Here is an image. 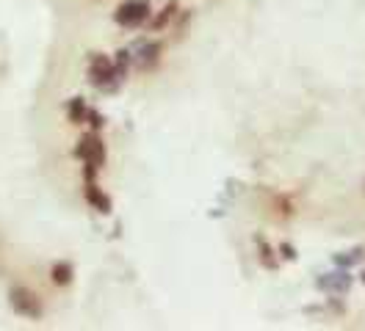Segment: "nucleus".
I'll return each mask as SVG.
<instances>
[{
	"instance_id": "2",
	"label": "nucleus",
	"mask_w": 365,
	"mask_h": 331,
	"mask_svg": "<svg viewBox=\"0 0 365 331\" xmlns=\"http://www.w3.org/2000/svg\"><path fill=\"white\" fill-rule=\"evenodd\" d=\"M9 304H11V309L17 312V315H23V317H28V320H39L42 315H45V304H42V298L31 290V287H11L9 290Z\"/></svg>"
},
{
	"instance_id": "9",
	"label": "nucleus",
	"mask_w": 365,
	"mask_h": 331,
	"mask_svg": "<svg viewBox=\"0 0 365 331\" xmlns=\"http://www.w3.org/2000/svg\"><path fill=\"white\" fill-rule=\"evenodd\" d=\"M67 116L72 125H86V116H89V105L81 100V97H75V100H69L67 103Z\"/></svg>"
},
{
	"instance_id": "7",
	"label": "nucleus",
	"mask_w": 365,
	"mask_h": 331,
	"mask_svg": "<svg viewBox=\"0 0 365 331\" xmlns=\"http://www.w3.org/2000/svg\"><path fill=\"white\" fill-rule=\"evenodd\" d=\"M83 196H86V201H89L97 213H103V216H108V213H111V196H108V194H103V191L94 185V179H86Z\"/></svg>"
},
{
	"instance_id": "6",
	"label": "nucleus",
	"mask_w": 365,
	"mask_h": 331,
	"mask_svg": "<svg viewBox=\"0 0 365 331\" xmlns=\"http://www.w3.org/2000/svg\"><path fill=\"white\" fill-rule=\"evenodd\" d=\"M316 285H319V290L329 293V295H343L351 287V276L346 270H341V273H324Z\"/></svg>"
},
{
	"instance_id": "3",
	"label": "nucleus",
	"mask_w": 365,
	"mask_h": 331,
	"mask_svg": "<svg viewBox=\"0 0 365 331\" xmlns=\"http://www.w3.org/2000/svg\"><path fill=\"white\" fill-rule=\"evenodd\" d=\"M75 157L83 163V166H91V169H103V163H106V144H103V138L97 135V132H86V135H81V141H78V147H75Z\"/></svg>"
},
{
	"instance_id": "12",
	"label": "nucleus",
	"mask_w": 365,
	"mask_h": 331,
	"mask_svg": "<svg viewBox=\"0 0 365 331\" xmlns=\"http://www.w3.org/2000/svg\"><path fill=\"white\" fill-rule=\"evenodd\" d=\"M360 248H354V251H349V254H335V263L343 265V268H349V265H354V263H360Z\"/></svg>"
},
{
	"instance_id": "10",
	"label": "nucleus",
	"mask_w": 365,
	"mask_h": 331,
	"mask_svg": "<svg viewBox=\"0 0 365 331\" xmlns=\"http://www.w3.org/2000/svg\"><path fill=\"white\" fill-rule=\"evenodd\" d=\"M175 14H178V0H169V3H166V9L160 11L155 20L150 22V25H153V31H163V28L172 22V17H175Z\"/></svg>"
},
{
	"instance_id": "8",
	"label": "nucleus",
	"mask_w": 365,
	"mask_h": 331,
	"mask_svg": "<svg viewBox=\"0 0 365 331\" xmlns=\"http://www.w3.org/2000/svg\"><path fill=\"white\" fill-rule=\"evenodd\" d=\"M72 276H75V270H72V265L67 260H58V263H53V268H50V279H53L56 287L72 285Z\"/></svg>"
},
{
	"instance_id": "13",
	"label": "nucleus",
	"mask_w": 365,
	"mask_h": 331,
	"mask_svg": "<svg viewBox=\"0 0 365 331\" xmlns=\"http://www.w3.org/2000/svg\"><path fill=\"white\" fill-rule=\"evenodd\" d=\"M86 122H89L94 130H100V127H103V116H100L97 110H91V108H89V116H86Z\"/></svg>"
},
{
	"instance_id": "1",
	"label": "nucleus",
	"mask_w": 365,
	"mask_h": 331,
	"mask_svg": "<svg viewBox=\"0 0 365 331\" xmlns=\"http://www.w3.org/2000/svg\"><path fill=\"white\" fill-rule=\"evenodd\" d=\"M89 80L94 88L100 91H116L122 86L125 75L116 69L114 58L111 56H103V53H91L89 58Z\"/></svg>"
},
{
	"instance_id": "15",
	"label": "nucleus",
	"mask_w": 365,
	"mask_h": 331,
	"mask_svg": "<svg viewBox=\"0 0 365 331\" xmlns=\"http://www.w3.org/2000/svg\"><path fill=\"white\" fill-rule=\"evenodd\" d=\"M363 282H365V273H363Z\"/></svg>"
},
{
	"instance_id": "4",
	"label": "nucleus",
	"mask_w": 365,
	"mask_h": 331,
	"mask_svg": "<svg viewBox=\"0 0 365 331\" xmlns=\"http://www.w3.org/2000/svg\"><path fill=\"white\" fill-rule=\"evenodd\" d=\"M150 14H153L150 11V0H125L114 11V20L122 28H138V25H144L150 20Z\"/></svg>"
},
{
	"instance_id": "14",
	"label": "nucleus",
	"mask_w": 365,
	"mask_h": 331,
	"mask_svg": "<svg viewBox=\"0 0 365 331\" xmlns=\"http://www.w3.org/2000/svg\"><path fill=\"white\" fill-rule=\"evenodd\" d=\"M279 251H282V257H285V260H297V251H294V246H291V243H282V246H279Z\"/></svg>"
},
{
	"instance_id": "5",
	"label": "nucleus",
	"mask_w": 365,
	"mask_h": 331,
	"mask_svg": "<svg viewBox=\"0 0 365 331\" xmlns=\"http://www.w3.org/2000/svg\"><path fill=\"white\" fill-rule=\"evenodd\" d=\"M160 42H141L136 47V53L130 56V64H136L141 72H147V69H153V66H158L160 61Z\"/></svg>"
},
{
	"instance_id": "11",
	"label": "nucleus",
	"mask_w": 365,
	"mask_h": 331,
	"mask_svg": "<svg viewBox=\"0 0 365 331\" xmlns=\"http://www.w3.org/2000/svg\"><path fill=\"white\" fill-rule=\"evenodd\" d=\"M255 243H257V248H260V263H263V268H277V260H274V248L269 246V243L263 241V238H255Z\"/></svg>"
}]
</instances>
